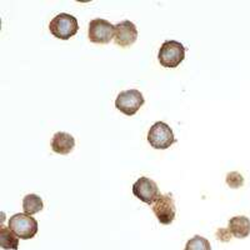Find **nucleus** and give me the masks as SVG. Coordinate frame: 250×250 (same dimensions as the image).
Wrapping results in <instances>:
<instances>
[{
	"label": "nucleus",
	"mask_w": 250,
	"mask_h": 250,
	"mask_svg": "<svg viewBox=\"0 0 250 250\" xmlns=\"http://www.w3.org/2000/svg\"><path fill=\"white\" fill-rule=\"evenodd\" d=\"M185 59V48L180 42L167 40L162 44L158 53V60L164 68H176Z\"/></svg>",
	"instance_id": "nucleus-1"
},
{
	"label": "nucleus",
	"mask_w": 250,
	"mask_h": 250,
	"mask_svg": "<svg viewBox=\"0 0 250 250\" xmlns=\"http://www.w3.org/2000/svg\"><path fill=\"white\" fill-rule=\"evenodd\" d=\"M49 30L58 39L68 40L77 34L79 30V24H78L77 18L73 15L60 13L50 21Z\"/></svg>",
	"instance_id": "nucleus-2"
},
{
	"label": "nucleus",
	"mask_w": 250,
	"mask_h": 250,
	"mask_svg": "<svg viewBox=\"0 0 250 250\" xmlns=\"http://www.w3.org/2000/svg\"><path fill=\"white\" fill-rule=\"evenodd\" d=\"M8 227L20 239H31L38 233V222L25 213H18L10 216Z\"/></svg>",
	"instance_id": "nucleus-3"
},
{
	"label": "nucleus",
	"mask_w": 250,
	"mask_h": 250,
	"mask_svg": "<svg viewBox=\"0 0 250 250\" xmlns=\"http://www.w3.org/2000/svg\"><path fill=\"white\" fill-rule=\"evenodd\" d=\"M148 142L154 149L164 150V149L170 148V145H173L176 140L173 130L168 124L156 122L149 130Z\"/></svg>",
	"instance_id": "nucleus-4"
},
{
	"label": "nucleus",
	"mask_w": 250,
	"mask_h": 250,
	"mask_svg": "<svg viewBox=\"0 0 250 250\" xmlns=\"http://www.w3.org/2000/svg\"><path fill=\"white\" fill-rule=\"evenodd\" d=\"M144 97L137 89H129L122 91L115 100V108L122 111L125 115H134L144 105Z\"/></svg>",
	"instance_id": "nucleus-5"
},
{
	"label": "nucleus",
	"mask_w": 250,
	"mask_h": 250,
	"mask_svg": "<svg viewBox=\"0 0 250 250\" xmlns=\"http://www.w3.org/2000/svg\"><path fill=\"white\" fill-rule=\"evenodd\" d=\"M115 35V25L105 19L91 20L89 23L88 37L89 40L94 44H108Z\"/></svg>",
	"instance_id": "nucleus-6"
},
{
	"label": "nucleus",
	"mask_w": 250,
	"mask_h": 250,
	"mask_svg": "<svg viewBox=\"0 0 250 250\" xmlns=\"http://www.w3.org/2000/svg\"><path fill=\"white\" fill-rule=\"evenodd\" d=\"M151 208H153L154 214H155L156 219L159 220L160 224L169 225L173 223L176 213L173 196L169 195V194H160L156 198L155 202L151 204Z\"/></svg>",
	"instance_id": "nucleus-7"
},
{
	"label": "nucleus",
	"mask_w": 250,
	"mask_h": 250,
	"mask_svg": "<svg viewBox=\"0 0 250 250\" xmlns=\"http://www.w3.org/2000/svg\"><path fill=\"white\" fill-rule=\"evenodd\" d=\"M133 194L145 204L151 205L160 195L159 188L150 178L142 176L133 185Z\"/></svg>",
	"instance_id": "nucleus-8"
},
{
	"label": "nucleus",
	"mask_w": 250,
	"mask_h": 250,
	"mask_svg": "<svg viewBox=\"0 0 250 250\" xmlns=\"http://www.w3.org/2000/svg\"><path fill=\"white\" fill-rule=\"evenodd\" d=\"M138 30L135 24L131 23L130 20H124L115 25V35H114V42L115 44L122 48L133 45L137 42Z\"/></svg>",
	"instance_id": "nucleus-9"
},
{
	"label": "nucleus",
	"mask_w": 250,
	"mask_h": 250,
	"mask_svg": "<svg viewBox=\"0 0 250 250\" xmlns=\"http://www.w3.org/2000/svg\"><path fill=\"white\" fill-rule=\"evenodd\" d=\"M75 146V139L73 135L65 131H58L51 139V149L57 154L66 155L70 153Z\"/></svg>",
	"instance_id": "nucleus-10"
},
{
	"label": "nucleus",
	"mask_w": 250,
	"mask_h": 250,
	"mask_svg": "<svg viewBox=\"0 0 250 250\" xmlns=\"http://www.w3.org/2000/svg\"><path fill=\"white\" fill-rule=\"evenodd\" d=\"M228 229L231 235L238 239H244L250 235V220L247 216H234L229 220Z\"/></svg>",
	"instance_id": "nucleus-11"
},
{
	"label": "nucleus",
	"mask_w": 250,
	"mask_h": 250,
	"mask_svg": "<svg viewBox=\"0 0 250 250\" xmlns=\"http://www.w3.org/2000/svg\"><path fill=\"white\" fill-rule=\"evenodd\" d=\"M0 247L6 250H17L19 247L18 236L10 230V228H6L1 224L0 227Z\"/></svg>",
	"instance_id": "nucleus-12"
},
{
	"label": "nucleus",
	"mask_w": 250,
	"mask_h": 250,
	"mask_svg": "<svg viewBox=\"0 0 250 250\" xmlns=\"http://www.w3.org/2000/svg\"><path fill=\"white\" fill-rule=\"evenodd\" d=\"M43 199L37 194H28L23 199V209L28 215H34L43 210Z\"/></svg>",
	"instance_id": "nucleus-13"
},
{
	"label": "nucleus",
	"mask_w": 250,
	"mask_h": 250,
	"mask_svg": "<svg viewBox=\"0 0 250 250\" xmlns=\"http://www.w3.org/2000/svg\"><path fill=\"white\" fill-rule=\"evenodd\" d=\"M185 250H211V247L207 238L195 235L190 240H188L187 245H185Z\"/></svg>",
	"instance_id": "nucleus-14"
},
{
	"label": "nucleus",
	"mask_w": 250,
	"mask_h": 250,
	"mask_svg": "<svg viewBox=\"0 0 250 250\" xmlns=\"http://www.w3.org/2000/svg\"><path fill=\"white\" fill-rule=\"evenodd\" d=\"M227 184L231 189H239V188H242L244 185V178L238 171H231L227 175Z\"/></svg>",
	"instance_id": "nucleus-15"
},
{
	"label": "nucleus",
	"mask_w": 250,
	"mask_h": 250,
	"mask_svg": "<svg viewBox=\"0 0 250 250\" xmlns=\"http://www.w3.org/2000/svg\"><path fill=\"white\" fill-rule=\"evenodd\" d=\"M216 236H218L219 239H220V240H222V242H229V240H230L231 239V233L230 231H229V229H219L218 230V233H216Z\"/></svg>",
	"instance_id": "nucleus-16"
}]
</instances>
